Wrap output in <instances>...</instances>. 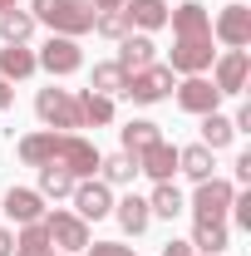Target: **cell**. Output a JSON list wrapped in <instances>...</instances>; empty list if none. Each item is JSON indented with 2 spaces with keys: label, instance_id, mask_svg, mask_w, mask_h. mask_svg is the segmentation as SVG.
<instances>
[{
  "label": "cell",
  "instance_id": "1",
  "mask_svg": "<svg viewBox=\"0 0 251 256\" xmlns=\"http://www.w3.org/2000/svg\"><path fill=\"white\" fill-rule=\"evenodd\" d=\"M30 15L34 25H50L54 34H69V40H79V34L94 30V5L89 0H30Z\"/></svg>",
  "mask_w": 251,
  "mask_h": 256
},
{
  "label": "cell",
  "instance_id": "29",
  "mask_svg": "<svg viewBox=\"0 0 251 256\" xmlns=\"http://www.w3.org/2000/svg\"><path fill=\"white\" fill-rule=\"evenodd\" d=\"M232 138H236V128H232V118H226L222 108H217V114H202V148L217 153V148H226Z\"/></svg>",
  "mask_w": 251,
  "mask_h": 256
},
{
  "label": "cell",
  "instance_id": "38",
  "mask_svg": "<svg viewBox=\"0 0 251 256\" xmlns=\"http://www.w3.org/2000/svg\"><path fill=\"white\" fill-rule=\"evenodd\" d=\"M10 104H15V84H10V79H0V114H5Z\"/></svg>",
  "mask_w": 251,
  "mask_h": 256
},
{
  "label": "cell",
  "instance_id": "39",
  "mask_svg": "<svg viewBox=\"0 0 251 256\" xmlns=\"http://www.w3.org/2000/svg\"><path fill=\"white\" fill-rule=\"evenodd\" d=\"M89 5H94V10H124L128 0H89Z\"/></svg>",
  "mask_w": 251,
  "mask_h": 256
},
{
  "label": "cell",
  "instance_id": "5",
  "mask_svg": "<svg viewBox=\"0 0 251 256\" xmlns=\"http://www.w3.org/2000/svg\"><path fill=\"white\" fill-rule=\"evenodd\" d=\"M232 197H236V182H226V178H207V182H197V192H192L188 207H192L197 222H226Z\"/></svg>",
  "mask_w": 251,
  "mask_h": 256
},
{
  "label": "cell",
  "instance_id": "27",
  "mask_svg": "<svg viewBox=\"0 0 251 256\" xmlns=\"http://www.w3.org/2000/svg\"><path fill=\"white\" fill-rule=\"evenodd\" d=\"M148 212H153V217H168V222H172L178 212H188V197H182V192L172 188V182H153V197H148Z\"/></svg>",
  "mask_w": 251,
  "mask_h": 256
},
{
  "label": "cell",
  "instance_id": "16",
  "mask_svg": "<svg viewBox=\"0 0 251 256\" xmlns=\"http://www.w3.org/2000/svg\"><path fill=\"white\" fill-rule=\"evenodd\" d=\"M108 217H118L128 236H143L148 222H153V212H148V197H138V192H128V197H114V212Z\"/></svg>",
  "mask_w": 251,
  "mask_h": 256
},
{
  "label": "cell",
  "instance_id": "22",
  "mask_svg": "<svg viewBox=\"0 0 251 256\" xmlns=\"http://www.w3.org/2000/svg\"><path fill=\"white\" fill-rule=\"evenodd\" d=\"M89 89L94 94H108V98H118L128 89V69L118 60H104V64H94V74H89Z\"/></svg>",
  "mask_w": 251,
  "mask_h": 256
},
{
  "label": "cell",
  "instance_id": "12",
  "mask_svg": "<svg viewBox=\"0 0 251 256\" xmlns=\"http://www.w3.org/2000/svg\"><path fill=\"white\" fill-rule=\"evenodd\" d=\"M212 40H222L226 50H246L251 44V5H226L212 20Z\"/></svg>",
  "mask_w": 251,
  "mask_h": 256
},
{
  "label": "cell",
  "instance_id": "17",
  "mask_svg": "<svg viewBox=\"0 0 251 256\" xmlns=\"http://www.w3.org/2000/svg\"><path fill=\"white\" fill-rule=\"evenodd\" d=\"M124 15H128V30L153 34V30H162V25H168V0H128Z\"/></svg>",
  "mask_w": 251,
  "mask_h": 256
},
{
  "label": "cell",
  "instance_id": "3",
  "mask_svg": "<svg viewBox=\"0 0 251 256\" xmlns=\"http://www.w3.org/2000/svg\"><path fill=\"white\" fill-rule=\"evenodd\" d=\"M40 222H44V232H50V246H54V252L74 256V252H84V246H89V222H84V217H74L69 207L44 212Z\"/></svg>",
  "mask_w": 251,
  "mask_h": 256
},
{
  "label": "cell",
  "instance_id": "8",
  "mask_svg": "<svg viewBox=\"0 0 251 256\" xmlns=\"http://www.w3.org/2000/svg\"><path fill=\"white\" fill-rule=\"evenodd\" d=\"M34 60H40L44 74L64 79V74H79V69H84V50H79V40H69V34H50L44 50H40Z\"/></svg>",
  "mask_w": 251,
  "mask_h": 256
},
{
  "label": "cell",
  "instance_id": "20",
  "mask_svg": "<svg viewBox=\"0 0 251 256\" xmlns=\"http://www.w3.org/2000/svg\"><path fill=\"white\" fill-rule=\"evenodd\" d=\"M34 69H40V60H34V50L30 44H5L0 50V79H30Z\"/></svg>",
  "mask_w": 251,
  "mask_h": 256
},
{
  "label": "cell",
  "instance_id": "18",
  "mask_svg": "<svg viewBox=\"0 0 251 256\" xmlns=\"http://www.w3.org/2000/svg\"><path fill=\"white\" fill-rule=\"evenodd\" d=\"M168 25H172V34H178V40H192V34H212V15H207L197 0H188V5L168 10Z\"/></svg>",
  "mask_w": 251,
  "mask_h": 256
},
{
  "label": "cell",
  "instance_id": "6",
  "mask_svg": "<svg viewBox=\"0 0 251 256\" xmlns=\"http://www.w3.org/2000/svg\"><path fill=\"white\" fill-rule=\"evenodd\" d=\"M172 84H178V74H172L168 64H148V69H133V74H128L124 94L133 98V104H158V98L172 94Z\"/></svg>",
  "mask_w": 251,
  "mask_h": 256
},
{
  "label": "cell",
  "instance_id": "40",
  "mask_svg": "<svg viewBox=\"0 0 251 256\" xmlns=\"http://www.w3.org/2000/svg\"><path fill=\"white\" fill-rule=\"evenodd\" d=\"M15 256H64V252H54V246H44V252H15Z\"/></svg>",
  "mask_w": 251,
  "mask_h": 256
},
{
  "label": "cell",
  "instance_id": "24",
  "mask_svg": "<svg viewBox=\"0 0 251 256\" xmlns=\"http://www.w3.org/2000/svg\"><path fill=\"white\" fill-rule=\"evenodd\" d=\"M118 133H124V153H133V158H138L143 148H153L158 138H162V128H158L153 118H128Z\"/></svg>",
  "mask_w": 251,
  "mask_h": 256
},
{
  "label": "cell",
  "instance_id": "10",
  "mask_svg": "<svg viewBox=\"0 0 251 256\" xmlns=\"http://www.w3.org/2000/svg\"><path fill=\"white\" fill-rule=\"evenodd\" d=\"M172 94H178V108L182 114H217V104H222V94H217V84L207 79V74H182V84H172Z\"/></svg>",
  "mask_w": 251,
  "mask_h": 256
},
{
  "label": "cell",
  "instance_id": "11",
  "mask_svg": "<svg viewBox=\"0 0 251 256\" xmlns=\"http://www.w3.org/2000/svg\"><path fill=\"white\" fill-rule=\"evenodd\" d=\"M251 79V54L246 50H226L212 60V84H217V94H242Z\"/></svg>",
  "mask_w": 251,
  "mask_h": 256
},
{
  "label": "cell",
  "instance_id": "19",
  "mask_svg": "<svg viewBox=\"0 0 251 256\" xmlns=\"http://www.w3.org/2000/svg\"><path fill=\"white\" fill-rule=\"evenodd\" d=\"M118 64H124L128 74H133V69H148V64H158V44H153V34H133V30H128L124 40H118Z\"/></svg>",
  "mask_w": 251,
  "mask_h": 256
},
{
  "label": "cell",
  "instance_id": "28",
  "mask_svg": "<svg viewBox=\"0 0 251 256\" xmlns=\"http://www.w3.org/2000/svg\"><path fill=\"white\" fill-rule=\"evenodd\" d=\"M178 172H188L192 182H207L212 178V148H202V143L178 148Z\"/></svg>",
  "mask_w": 251,
  "mask_h": 256
},
{
  "label": "cell",
  "instance_id": "9",
  "mask_svg": "<svg viewBox=\"0 0 251 256\" xmlns=\"http://www.w3.org/2000/svg\"><path fill=\"white\" fill-rule=\"evenodd\" d=\"M212 60H217L212 34H192V40H172V60H168V69H172V74H207Z\"/></svg>",
  "mask_w": 251,
  "mask_h": 256
},
{
  "label": "cell",
  "instance_id": "23",
  "mask_svg": "<svg viewBox=\"0 0 251 256\" xmlns=\"http://www.w3.org/2000/svg\"><path fill=\"white\" fill-rule=\"evenodd\" d=\"M98 178H104L108 188H128V182L138 178V158H133V153H124V148H118V153H108V158L98 162Z\"/></svg>",
  "mask_w": 251,
  "mask_h": 256
},
{
  "label": "cell",
  "instance_id": "2",
  "mask_svg": "<svg viewBox=\"0 0 251 256\" xmlns=\"http://www.w3.org/2000/svg\"><path fill=\"white\" fill-rule=\"evenodd\" d=\"M34 114H40V124L54 128V133H74V128H84L79 94H69V89H54V84L34 94Z\"/></svg>",
  "mask_w": 251,
  "mask_h": 256
},
{
  "label": "cell",
  "instance_id": "7",
  "mask_svg": "<svg viewBox=\"0 0 251 256\" xmlns=\"http://www.w3.org/2000/svg\"><path fill=\"white\" fill-rule=\"evenodd\" d=\"M74 217H84V222H104L108 212H114V188L104 182V178H84V182H74Z\"/></svg>",
  "mask_w": 251,
  "mask_h": 256
},
{
  "label": "cell",
  "instance_id": "36",
  "mask_svg": "<svg viewBox=\"0 0 251 256\" xmlns=\"http://www.w3.org/2000/svg\"><path fill=\"white\" fill-rule=\"evenodd\" d=\"M162 256H197V252H192V242H178V236H172V242L162 246Z\"/></svg>",
  "mask_w": 251,
  "mask_h": 256
},
{
  "label": "cell",
  "instance_id": "4",
  "mask_svg": "<svg viewBox=\"0 0 251 256\" xmlns=\"http://www.w3.org/2000/svg\"><path fill=\"white\" fill-rule=\"evenodd\" d=\"M54 162L69 168V178H74V182H84V178H98L104 153H98L84 133H60V153H54Z\"/></svg>",
  "mask_w": 251,
  "mask_h": 256
},
{
  "label": "cell",
  "instance_id": "31",
  "mask_svg": "<svg viewBox=\"0 0 251 256\" xmlns=\"http://www.w3.org/2000/svg\"><path fill=\"white\" fill-rule=\"evenodd\" d=\"M94 34H104V40L118 44V40L128 34V15H124V10H98V15H94Z\"/></svg>",
  "mask_w": 251,
  "mask_h": 256
},
{
  "label": "cell",
  "instance_id": "13",
  "mask_svg": "<svg viewBox=\"0 0 251 256\" xmlns=\"http://www.w3.org/2000/svg\"><path fill=\"white\" fill-rule=\"evenodd\" d=\"M138 172L153 178V182H172V172H178V148H172L168 138H158L153 148L138 153Z\"/></svg>",
  "mask_w": 251,
  "mask_h": 256
},
{
  "label": "cell",
  "instance_id": "37",
  "mask_svg": "<svg viewBox=\"0 0 251 256\" xmlns=\"http://www.w3.org/2000/svg\"><path fill=\"white\" fill-rule=\"evenodd\" d=\"M0 256H15V232L10 226H0Z\"/></svg>",
  "mask_w": 251,
  "mask_h": 256
},
{
  "label": "cell",
  "instance_id": "35",
  "mask_svg": "<svg viewBox=\"0 0 251 256\" xmlns=\"http://www.w3.org/2000/svg\"><path fill=\"white\" fill-rule=\"evenodd\" d=\"M232 172H236V182H251V153H236Z\"/></svg>",
  "mask_w": 251,
  "mask_h": 256
},
{
  "label": "cell",
  "instance_id": "14",
  "mask_svg": "<svg viewBox=\"0 0 251 256\" xmlns=\"http://www.w3.org/2000/svg\"><path fill=\"white\" fill-rule=\"evenodd\" d=\"M15 153H20V162H25V168H44V162H54V153H60V133H54V128L25 133V138L15 143Z\"/></svg>",
  "mask_w": 251,
  "mask_h": 256
},
{
  "label": "cell",
  "instance_id": "41",
  "mask_svg": "<svg viewBox=\"0 0 251 256\" xmlns=\"http://www.w3.org/2000/svg\"><path fill=\"white\" fill-rule=\"evenodd\" d=\"M10 5H15V0H0V15H5V10H10Z\"/></svg>",
  "mask_w": 251,
  "mask_h": 256
},
{
  "label": "cell",
  "instance_id": "30",
  "mask_svg": "<svg viewBox=\"0 0 251 256\" xmlns=\"http://www.w3.org/2000/svg\"><path fill=\"white\" fill-rule=\"evenodd\" d=\"M40 197H69L74 192V178H69V168H60V162H44L40 168Z\"/></svg>",
  "mask_w": 251,
  "mask_h": 256
},
{
  "label": "cell",
  "instance_id": "15",
  "mask_svg": "<svg viewBox=\"0 0 251 256\" xmlns=\"http://www.w3.org/2000/svg\"><path fill=\"white\" fill-rule=\"evenodd\" d=\"M0 212H5L15 226L40 222V217H44V197H40L34 188H10V192H5V202H0Z\"/></svg>",
  "mask_w": 251,
  "mask_h": 256
},
{
  "label": "cell",
  "instance_id": "25",
  "mask_svg": "<svg viewBox=\"0 0 251 256\" xmlns=\"http://www.w3.org/2000/svg\"><path fill=\"white\" fill-rule=\"evenodd\" d=\"M79 114H84V128H108L114 124V98L84 89V94H79Z\"/></svg>",
  "mask_w": 251,
  "mask_h": 256
},
{
  "label": "cell",
  "instance_id": "33",
  "mask_svg": "<svg viewBox=\"0 0 251 256\" xmlns=\"http://www.w3.org/2000/svg\"><path fill=\"white\" fill-rule=\"evenodd\" d=\"M226 217H236V226L251 232V192H236V197H232V212H226Z\"/></svg>",
  "mask_w": 251,
  "mask_h": 256
},
{
  "label": "cell",
  "instance_id": "34",
  "mask_svg": "<svg viewBox=\"0 0 251 256\" xmlns=\"http://www.w3.org/2000/svg\"><path fill=\"white\" fill-rule=\"evenodd\" d=\"M84 256H138V252L124 242H94V246H84Z\"/></svg>",
  "mask_w": 251,
  "mask_h": 256
},
{
  "label": "cell",
  "instance_id": "21",
  "mask_svg": "<svg viewBox=\"0 0 251 256\" xmlns=\"http://www.w3.org/2000/svg\"><path fill=\"white\" fill-rule=\"evenodd\" d=\"M226 246H232L226 222H197V226H192V252H197V256H222Z\"/></svg>",
  "mask_w": 251,
  "mask_h": 256
},
{
  "label": "cell",
  "instance_id": "32",
  "mask_svg": "<svg viewBox=\"0 0 251 256\" xmlns=\"http://www.w3.org/2000/svg\"><path fill=\"white\" fill-rule=\"evenodd\" d=\"M44 246H50L44 222H25L20 232H15V252H44Z\"/></svg>",
  "mask_w": 251,
  "mask_h": 256
},
{
  "label": "cell",
  "instance_id": "26",
  "mask_svg": "<svg viewBox=\"0 0 251 256\" xmlns=\"http://www.w3.org/2000/svg\"><path fill=\"white\" fill-rule=\"evenodd\" d=\"M30 34H34V15L30 10H15V5H10V10L0 15V40H5V44H30Z\"/></svg>",
  "mask_w": 251,
  "mask_h": 256
}]
</instances>
